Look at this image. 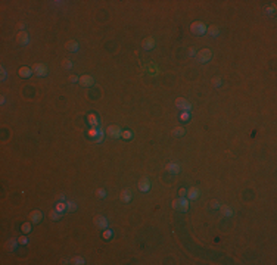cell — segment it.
<instances>
[{
    "label": "cell",
    "instance_id": "7bdbcfd3",
    "mask_svg": "<svg viewBox=\"0 0 277 265\" xmlns=\"http://www.w3.org/2000/svg\"><path fill=\"white\" fill-rule=\"evenodd\" d=\"M0 71H2V81H5V80H6V69H5V66L0 68Z\"/></svg>",
    "mask_w": 277,
    "mask_h": 265
},
{
    "label": "cell",
    "instance_id": "60d3db41",
    "mask_svg": "<svg viewBox=\"0 0 277 265\" xmlns=\"http://www.w3.org/2000/svg\"><path fill=\"white\" fill-rule=\"evenodd\" d=\"M78 80H80V77H77V75H71V77H69V83H78Z\"/></svg>",
    "mask_w": 277,
    "mask_h": 265
},
{
    "label": "cell",
    "instance_id": "d6a6232c",
    "mask_svg": "<svg viewBox=\"0 0 277 265\" xmlns=\"http://www.w3.org/2000/svg\"><path fill=\"white\" fill-rule=\"evenodd\" d=\"M212 85H214L215 89H220L221 85H223V78H221V77H215V78H212Z\"/></svg>",
    "mask_w": 277,
    "mask_h": 265
},
{
    "label": "cell",
    "instance_id": "d6986e66",
    "mask_svg": "<svg viewBox=\"0 0 277 265\" xmlns=\"http://www.w3.org/2000/svg\"><path fill=\"white\" fill-rule=\"evenodd\" d=\"M87 122H89L90 127H96V128L100 127V125H99V118H97V115L96 113H93V112L87 115Z\"/></svg>",
    "mask_w": 277,
    "mask_h": 265
},
{
    "label": "cell",
    "instance_id": "2e32d148",
    "mask_svg": "<svg viewBox=\"0 0 277 265\" xmlns=\"http://www.w3.org/2000/svg\"><path fill=\"white\" fill-rule=\"evenodd\" d=\"M199 196H201V192H199L198 187H190V189H187L186 198L189 199V200H196Z\"/></svg>",
    "mask_w": 277,
    "mask_h": 265
},
{
    "label": "cell",
    "instance_id": "bcb514c9",
    "mask_svg": "<svg viewBox=\"0 0 277 265\" xmlns=\"http://www.w3.org/2000/svg\"><path fill=\"white\" fill-rule=\"evenodd\" d=\"M61 264H71V261H67V259H62V261H61Z\"/></svg>",
    "mask_w": 277,
    "mask_h": 265
},
{
    "label": "cell",
    "instance_id": "836d02e7",
    "mask_svg": "<svg viewBox=\"0 0 277 265\" xmlns=\"http://www.w3.org/2000/svg\"><path fill=\"white\" fill-rule=\"evenodd\" d=\"M72 66H74V63L71 62V61H69V59H63L62 61V68L63 69H72Z\"/></svg>",
    "mask_w": 277,
    "mask_h": 265
},
{
    "label": "cell",
    "instance_id": "44dd1931",
    "mask_svg": "<svg viewBox=\"0 0 277 265\" xmlns=\"http://www.w3.org/2000/svg\"><path fill=\"white\" fill-rule=\"evenodd\" d=\"M206 34L215 39V37L220 35V28H218L217 25H209V27H206Z\"/></svg>",
    "mask_w": 277,
    "mask_h": 265
},
{
    "label": "cell",
    "instance_id": "30bf717a",
    "mask_svg": "<svg viewBox=\"0 0 277 265\" xmlns=\"http://www.w3.org/2000/svg\"><path fill=\"white\" fill-rule=\"evenodd\" d=\"M155 46H156V41L153 37H147V39L143 40V43H141V47H143V50L146 52H150L155 49Z\"/></svg>",
    "mask_w": 277,
    "mask_h": 265
},
{
    "label": "cell",
    "instance_id": "ab89813d",
    "mask_svg": "<svg viewBox=\"0 0 277 265\" xmlns=\"http://www.w3.org/2000/svg\"><path fill=\"white\" fill-rule=\"evenodd\" d=\"M178 194H180V198H186V194H187V189H184V187H181L180 190H178Z\"/></svg>",
    "mask_w": 277,
    "mask_h": 265
},
{
    "label": "cell",
    "instance_id": "d4e9b609",
    "mask_svg": "<svg viewBox=\"0 0 277 265\" xmlns=\"http://www.w3.org/2000/svg\"><path fill=\"white\" fill-rule=\"evenodd\" d=\"M71 264H74V265H85L87 262H85V259L83 258V256L77 255V256H74L72 259H71Z\"/></svg>",
    "mask_w": 277,
    "mask_h": 265
},
{
    "label": "cell",
    "instance_id": "74e56055",
    "mask_svg": "<svg viewBox=\"0 0 277 265\" xmlns=\"http://www.w3.org/2000/svg\"><path fill=\"white\" fill-rule=\"evenodd\" d=\"M18 242H19V244H28V237L27 236L18 237Z\"/></svg>",
    "mask_w": 277,
    "mask_h": 265
},
{
    "label": "cell",
    "instance_id": "cb8c5ba5",
    "mask_svg": "<svg viewBox=\"0 0 277 265\" xmlns=\"http://www.w3.org/2000/svg\"><path fill=\"white\" fill-rule=\"evenodd\" d=\"M55 209H56L58 212H61V214L67 212V202H59V200H56V203H55Z\"/></svg>",
    "mask_w": 277,
    "mask_h": 265
},
{
    "label": "cell",
    "instance_id": "4dcf8cb0",
    "mask_svg": "<svg viewBox=\"0 0 277 265\" xmlns=\"http://www.w3.org/2000/svg\"><path fill=\"white\" fill-rule=\"evenodd\" d=\"M121 139H124V140H131V139H133V131L124 130L122 131V134H121Z\"/></svg>",
    "mask_w": 277,
    "mask_h": 265
},
{
    "label": "cell",
    "instance_id": "9a60e30c",
    "mask_svg": "<svg viewBox=\"0 0 277 265\" xmlns=\"http://www.w3.org/2000/svg\"><path fill=\"white\" fill-rule=\"evenodd\" d=\"M33 74H34L33 72V68H30V66H21L18 69V75L21 78H30Z\"/></svg>",
    "mask_w": 277,
    "mask_h": 265
},
{
    "label": "cell",
    "instance_id": "5b68a950",
    "mask_svg": "<svg viewBox=\"0 0 277 265\" xmlns=\"http://www.w3.org/2000/svg\"><path fill=\"white\" fill-rule=\"evenodd\" d=\"M175 106H177V109H180L181 112H190V109H192V105L189 100H186V97H178L175 100Z\"/></svg>",
    "mask_w": 277,
    "mask_h": 265
},
{
    "label": "cell",
    "instance_id": "e575fe53",
    "mask_svg": "<svg viewBox=\"0 0 277 265\" xmlns=\"http://www.w3.org/2000/svg\"><path fill=\"white\" fill-rule=\"evenodd\" d=\"M96 196H97V198H100V199H105L108 196V193H106L105 189H97V190H96Z\"/></svg>",
    "mask_w": 277,
    "mask_h": 265
},
{
    "label": "cell",
    "instance_id": "7402d4cb",
    "mask_svg": "<svg viewBox=\"0 0 277 265\" xmlns=\"http://www.w3.org/2000/svg\"><path fill=\"white\" fill-rule=\"evenodd\" d=\"M99 130H100V127H99V128H96V127H90L89 131H87V135L90 137L91 140H95L97 135H99Z\"/></svg>",
    "mask_w": 277,
    "mask_h": 265
},
{
    "label": "cell",
    "instance_id": "ac0fdd59",
    "mask_svg": "<svg viewBox=\"0 0 277 265\" xmlns=\"http://www.w3.org/2000/svg\"><path fill=\"white\" fill-rule=\"evenodd\" d=\"M119 199H121V200H122L124 203H130L131 199H133V193H131V190H128V189H124V190L121 192V194H119Z\"/></svg>",
    "mask_w": 277,
    "mask_h": 265
},
{
    "label": "cell",
    "instance_id": "d590c367",
    "mask_svg": "<svg viewBox=\"0 0 277 265\" xmlns=\"http://www.w3.org/2000/svg\"><path fill=\"white\" fill-rule=\"evenodd\" d=\"M209 208L211 209H218L220 208V202H218V200H217V199H214V200H211V202H209Z\"/></svg>",
    "mask_w": 277,
    "mask_h": 265
},
{
    "label": "cell",
    "instance_id": "7a4b0ae2",
    "mask_svg": "<svg viewBox=\"0 0 277 265\" xmlns=\"http://www.w3.org/2000/svg\"><path fill=\"white\" fill-rule=\"evenodd\" d=\"M206 27L208 25H205L202 21H195L190 24V33L193 35H204L206 34Z\"/></svg>",
    "mask_w": 277,
    "mask_h": 265
},
{
    "label": "cell",
    "instance_id": "3957f363",
    "mask_svg": "<svg viewBox=\"0 0 277 265\" xmlns=\"http://www.w3.org/2000/svg\"><path fill=\"white\" fill-rule=\"evenodd\" d=\"M196 59H198L199 63H208L211 59H212V50L205 47L202 50H199V53L196 55Z\"/></svg>",
    "mask_w": 277,
    "mask_h": 265
},
{
    "label": "cell",
    "instance_id": "f546056e",
    "mask_svg": "<svg viewBox=\"0 0 277 265\" xmlns=\"http://www.w3.org/2000/svg\"><path fill=\"white\" fill-rule=\"evenodd\" d=\"M105 134H106V131H103L102 128H100V130H99V135H97L93 141H95V143H102V141L105 140Z\"/></svg>",
    "mask_w": 277,
    "mask_h": 265
},
{
    "label": "cell",
    "instance_id": "4316f807",
    "mask_svg": "<svg viewBox=\"0 0 277 265\" xmlns=\"http://www.w3.org/2000/svg\"><path fill=\"white\" fill-rule=\"evenodd\" d=\"M77 209H78V205L74 200H67V211L68 212H75Z\"/></svg>",
    "mask_w": 277,
    "mask_h": 265
},
{
    "label": "cell",
    "instance_id": "4fadbf2b",
    "mask_svg": "<svg viewBox=\"0 0 277 265\" xmlns=\"http://www.w3.org/2000/svg\"><path fill=\"white\" fill-rule=\"evenodd\" d=\"M150 187H152V184H150V180H149V178H141V180L139 181V190H140L141 193H147L150 190Z\"/></svg>",
    "mask_w": 277,
    "mask_h": 265
},
{
    "label": "cell",
    "instance_id": "ee69618b",
    "mask_svg": "<svg viewBox=\"0 0 277 265\" xmlns=\"http://www.w3.org/2000/svg\"><path fill=\"white\" fill-rule=\"evenodd\" d=\"M25 27H27L25 24H18V28H19V31H24V30H25Z\"/></svg>",
    "mask_w": 277,
    "mask_h": 265
},
{
    "label": "cell",
    "instance_id": "603a6c76",
    "mask_svg": "<svg viewBox=\"0 0 277 265\" xmlns=\"http://www.w3.org/2000/svg\"><path fill=\"white\" fill-rule=\"evenodd\" d=\"M171 134L174 135V137H183V135L186 134V128H183V127H175L174 130L171 131Z\"/></svg>",
    "mask_w": 277,
    "mask_h": 265
},
{
    "label": "cell",
    "instance_id": "83f0119b",
    "mask_svg": "<svg viewBox=\"0 0 277 265\" xmlns=\"http://www.w3.org/2000/svg\"><path fill=\"white\" fill-rule=\"evenodd\" d=\"M112 236H113V231L111 230V228H106V230H103L102 231V237L106 240V242H109V240L112 239Z\"/></svg>",
    "mask_w": 277,
    "mask_h": 265
},
{
    "label": "cell",
    "instance_id": "8992f818",
    "mask_svg": "<svg viewBox=\"0 0 277 265\" xmlns=\"http://www.w3.org/2000/svg\"><path fill=\"white\" fill-rule=\"evenodd\" d=\"M95 226L99 228V230H106V228H109V221H108V218L105 217V215H96L95 217Z\"/></svg>",
    "mask_w": 277,
    "mask_h": 265
},
{
    "label": "cell",
    "instance_id": "277c9868",
    "mask_svg": "<svg viewBox=\"0 0 277 265\" xmlns=\"http://www.w3.org/2000/svg\"><path fill=\"white\" fill-rule=\"evenodd\" d=\"M33 72L40 77V78H43V77H47L49 75V68L46 63H34L33 65Z\"/></svg>",
    "mask_w": 277,
    "mask_h": 265
},
{
    "label": "cell",
    "instance_id": "1f68e13d",
    "mask_svg": "<svg viewBox=\"0 0 277 265\" xmlns=\"http://www.w3.org/2000/svg\"><path fill=\"white\" fill-rule=\"evenodd\" d=\"M178 118H180L181 122H189L190 121V112H181Z\"/></svg>",
    "mask_w": 277,
    "mask_h": 265
},
{
    "label": "cell",
    "instance_id": "ffe728a7",
    "mask_svg": "<svg viewBox=\"0 0 277 265\" xmlns=\"http://www.w3.org/2000/svg\"><path fill=\"white\" fill-rule=\"evenodd\" d=\"M18 244H19L18 239H9V240L6 242V249H7L9 252H15L18 248Z\"/></svg>",
    "mask_w": 277,
    "mask_h": 265
},
{
    "label": "cell",
    "instance_id": "ba28073f",
    "mask_svg": "<svg viewBox=\"0 0 277 265\" xmlns=\"http://www.w3.org/2000/svg\"><path fill=\"white\" fill-rule=\"evenodd\" d=\"M78 84L81 87H84V89H89V87H93L95 85V78L89 75V74H84V75H81L78 80Z\"/></svg>",
    "mask_w": 277,
    "mask_h": 265
},
{
    "label": "cell",
    "instance_id": "b9f144b4",
    "mask_svg": "<svg viewBox=\"0 0 277 265\" xmlns=\"http://www.w3.org/2000/svg\"><path fill=\"white\" fill-rule=\"evenodd\" d=\"M58 200H59V202H67L68 199L65 198V194H63V193H61V194L58 196Z\"/></svg>",
    "mask_w": 277,
    "mask_h": 265
},
{
    "label": "cell",
    "instance_id": "52a82bcc",
    "mask_svg": "<svg viewBox=\"0 0 277 265\" xmlns=\"http://www.w3.org/2000/svg\"><path fill=\"white\" fill-rule=\"evenodd\" d=\"M106 134L109 135V137H111V139H121V134H122V130H121V128H119V125H109V127H108L106 130Z\"/></svg>",
    "mask_w": 277,
    "mask_h": 265
},
{
    "label": "cell",
    "instance_id": "5bb4252c",
    "mask_svg": "<svg viewBox=\"0 0 277 265\" xmlns=\"http://www.w3.org/2000/svg\"><path fill=\"white\" fill-rule=\"evenodd\" d=\"M65 49L71 53H77L80 50V44L75 41V40H68L67 43H65Z\"/></svg>",
    "mask_w": 277,
    "mask_h": 265
},
{
    "label": "cell",
    "instance_id": "f1b7e54d",
    "mask_svg": "<svg viewBox=\"0 0 277 265\" xmlns=\"http://www.w3.org/2000/svg\"><path fill=\"white\" fill-rule=\"evenodd\" d=\"M21 228H22V231L25 233V234H28V233L33 231V222H31V221H30V222H25V224H22Z\"/></svg>",
    "mask_w": 277,
    "mask_h": 265
},
{
    "label": "cell",
    "instance_id": "8d00e7d4",
    "mask_svg": "<svg viewBox=\"0 0 277 265\" xmlns=\"http://www.w3.org/2000/svg\"><path fill=\"white\" fill-rule=\"evenodd\" d=\"M274 12H276V6H268V7H265V13H267V15L273 16V15H274Z\"/></svg>",
    "mask_w": 277,
    "mask_h": 265
},
{
    "label": "cell",
    "instance_id": "8fae6325",
    "mask_svg": "<svg viewBox=\"0 0 277 265\" xmlns=\"http://www.w3.org/2000/svg\"><path fill=\"white\" fill-rule=\"evenodd\" d=\"M165 169H167V172L177 175V174H180L181 172V165L178 164V162H170V164H167Z\"/></svg>",
    "mask_w": 277,
    "mask_h": 265
},
{
    "label": "cell",
    "instance_id": "f6af8a7d",
    "mask_svg": "<svg viewBox=\"0 0 277 265\" xmlns=\"http://www.w3.org/2000/svg\"><path fill=\"white\" fill-rule=\"evenodd\" d=\"M0 103H2V106L6 103V96H2V99H0Z\"/></svg>",
    "mask_w": 277,
    "mask_h": 265
},
{
    "label": "cell",
    "instance_id": "e0dca14e",
    "mask_svg": "<svg viewBox=\"0 0 277 265\" xmlns=\"http://www.w3.org/2000/svg\"><path fill=\"white\" fill-rule=\"evenodd\" d=\"M220 212H221V215L223 217H227V218H230V217H233L234 215V211H233L229 205H220Z\"/></svg>",
    "mask_w": 277,
    "mask_h": 265
},
{
    "label": "cell",
    "instance_id": "f35d334b",
    "mask_svg": "<svg viewBox=\"0 0 277 265\" xmlns=\"http://www.w3.org/2000/svg\"><path fill=\"white\" fill-rule=\"evenodd\" d=\"M187 55H189V57H196V49H195V47H189V49H187Z\"/></svg>",
    "mask_w": 277,
    "mask_h": 265
},
{
    "label": "cell",
    "instance_id": "484cf974",
    "mask_svg": "<svg viewBox=\"0 0 277 265\" xmlns=\"http://www.w3.org/2000/svg\"><path fill=\"white\" fill-rule=\"evenodd\" d=\"M49 218H50L52 221H61L62 214H61V212H58L56 209H53V211H50V214H49Z\"/></svg>",
    "mask_w": 277,
    "mask_h": 265
},
{
    "label": "cell",
    "instance_id": "7c38bea8",
    "mask_svg": "<svg viewBox=\"0 0 277 265\" xmlns=\"http://www.w3.org/2000/svg\"><path fill=\"white\" fill-rule=\"evenodd\" d=\"M43 217H44V214H43L41 211H39V209H35V211H31V214H30V221H31L33 224H39V222H41Z\"/></svg>",
    "mask_w": 277,
    "mask_h": 265
},
{
    "label": "cell",
    "instance_id": "9c48e42d",
    "mask_svg": "<svg viewBox=\"0 0 277 265\" xmlns=\"http://www.w3.org/2000/svg\"><path fill=\"white\" fill-rule=\"evenodd\" d=\"M16 41L19 46H27L30 44V35L28 33H25V31H19L16 34Z\"/></svg>",
    "mask_w": 277,
    "mask_h": 265
},
{
    "label": "cell",
    "instance_id": "6da1fadb",
    "mask_svg": "<svg viewBox=\"0 0 277 265\" xmlns=\"http://www.w3.org/2000/svg\"><path fill=\"white\" fill-rule=\"evenodd\" d=\"M171 206H173V209H175V211L187 212L189 208H190V203H189V199L187 198H178V199H175V200H173Z\"/></svg>",
    "mask_w": 277,
    "mask_h": 265
}]
</instances>
